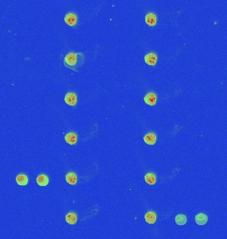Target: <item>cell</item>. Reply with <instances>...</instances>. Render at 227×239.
I'll return each instance as SVG.
<instances>
[{
    "label": "cell",
    "mask_w": 227,
    "mask_h": 239,
    "mask_svg": "<svg viewBox=\"0 0 227 239\" xmlns=\"http://www.w3.org/2000/svg\"><path fill=\"white\" fill-rule=\"evenodd\" d=\"M157 17L153 13H149L145 15V22L149 26H154L156 23Z\"/></svg>",
    "instance_id": "cell-9"
},
{
    "label": "cell",
    "mask_w": 227,
    "mask_h": 239,
    "mask_svg": "<svg viewBox=\"0 0 227 239\" xmlns=\"http://www.w3.org/2000/svg\"><path fill=\"white\" fill-rule=\"evenodd\" d=\"M77 96L72 92L67 93L65 97V103L69 106H74L77 103Z\"/></svg>",
    "instance_id": "cell-2"
},
{
    "label": "cell",
    "mask_w": 227,
    "mask_h": 239,
    "mask_svg": "<svg viewBox=\"0 0 227 239\" xmlns=\"http://www.w3.org/2000/svg\"><path fill=\"white\" fill-rule=\"evenodd\" d=\"M16 181L19 185H26L28 183V178L27 175L24 174H21L17 176Z\"/></svg>",
    "instance_id": "cell-14"
},
{
    "label": "cell",
    "mask_w": 227,
    "mask_h": 239,
    "mask_svg": "<svg viewBox=\"0 0 227 239\" xmlns=\"http://www.w3.org/2000/svg\"><path fill=\"white\" fill-rule=\"evenodd\" d=\"M208 217L204 213H199L195 216V221L199 225H204L207 223Z\"/></svg>",
    "instance_id": "cell-6"
},
{
    "label": "cell",
    "mask_w": 227,
    "mask_h": 239,
    "mask_svg": "<svg viewBox=\"0 0 227 239\" xmlns=\"http://www.w3.org/2000/svg\"><path fill=\"white\" fill-rule=\"evenodd\" d=\"M156 100H157V97L156 95H155L154 93L150 92L148 93L145 97H144V101L145 103L150 106H153L156 103Z\"/></svg>",
    "instance_id": "cell-3"
},
{
    "label": "cell",
    "mask_w": 227,
    "mask_h": 239,
    "mask_svg": "<svg viewBox=\"0 0 227 239\" xmlns=\"http://www.w3.org/2000/svg\"><path fill=\"white\" fill-rule=\"evenodd\" d=\"M65 219L66 223H68L69 224H74L77 223V216L74 212H70L66 215Z\"/></svg>",
    "instance_id": "cell-12"
},
{
    "label": "cell",
    "mask_w": 227,
    "mask_h": 239,
    "mask_svg": "<svg viewBox=\"0 0 227 239\" xmlns=\"http://www.w3.org/2000/svg\"><path fill=\"white\" fill-rule=\"evenodd\" d=\"M65 178L67 183L70 185H75L77 182V177L74 173H69L68 174L66 175Z\"/></svg>",
    "instance_id": "cell-11"
},
{
    "label": "cell",
    "mask_w": 227,
    "mask_h": 239,
    "mask_svg": "<svg viewBox=\"0 0 227 239\" xmlns=\"http://www.w3.org/2000/svg\"><path fill=\"white\" fill-rule=\"evenodd\" d=\"M175 223L179 226H183L187 223V217L184 215H178L175 217Z\"/></svg>",
    "instance_id": "cell-15"
},
{
    "label": "cell",
    "mask_w": 227,
    "mask_h": 239,
    "mask_svg": "<svg viewBox=\"0 0 227 239\" xmlns=\"http://www.w3.org/2000/svg\"><path fill=\"white\" fill-rule=\"evenodd\" d=\"M145 220L149 224H153L156 221V214L154 212H148L145 215Z\"/></svg>",
    "instance_id": "cell-10"
},
{
    "label": "cell",
    "mask_w": 227,
    "mask_h": 239,
    "mask_svg": "<svg viewBox=\"0 0 227 239\" xmlns=\"http://www.w3.org/2000/svg\"><path fill=\"white\" fill-rule=\"evenodd\" d=\"M37 183L39 186H46L48 183V178L45 175H40L37 178Z\"/></svg>",
    "instance_id": "cell-13"
},
{
    "label": "cell",
    "mask_w": 227,
    "mask_h": 239,
    "mask_svg": "<svg viewBox=\"0 0 227 239\" xmlns=\"http://www.w3.org/2000/svg\"><path fill=\"white\" fill-rule=\"evenodd\" d=\"M145 180L147 183L149 185H154L156 182V178L155 175L151 173H149V174H146L145 175Z\"/></svg>",
    "instance_id": "cell-16"
},
{
    "label": "cell",
    "mask_w": 227,
    "mask_h": 239,
    "mask_svg": "<svg viewBox=\"0 0 227 239\" xmlns=\"http://www.w3.org/2000/svg\"><path fill=\"white\" fill-rule=\"evenodd\" d=\"M82 55L81 53L70 52L65 57L64 59V65L69 69H72L77 72V66H79V57Z\"/></svg>",
    "instance_id": "cell-1"
},
{
    "label": "cell",
    "mask_w": 227,
    "mask_h": 239,
    "mask_svg": "<svg viewBox=\"0 0 227 239\" xmlns=\"http://www.w3.org/2000/svg\"><path fill=\"white\" fill-rule=\"evenodd\" d=\"M77 21V17L73 13H68L65 17V21L66 24L70 26H73L76 24Z\"/></svg>",
    "instance_id": "cell-4"
},
{
    "label": "cell",
    "mask_w": 227,
    "mask_h": 239,
    "mask_svg": "<svg viewBox=\"0 0 227 239\" xmlns=\"http://www.w3.org/2000/svg\"><path fill=\"white\" fill-rule=\"evenodd\" d=\"M145 63L151 66L154 65L157 62V56L154 53H149L145 56Z\"/></svg>",
    "instance_id": "cell-5"
},
{
    "label": "cell",
    "mask_w": 227,
    "mask_h": 239,
    "mask_svg": "<svg viewBox=\"0 0 227 239\" xmlns=\"http://www.w3.org/2000/svg\"><path fill=\"white\" fill-rule=\"evenodd\" d=\"M65 139L66 143H68L70 145H74L76 144V142H77V136L74 134V133L70 132L65 136Z\"/></svg>",
    "instance_id": "cell-8"
},
{
    "label": "cell",
    "mask_w": 227,
    "mask_h": 239,
    "mask_svg": "<svg viewBox=\"0 0 227 239\" xmlns=\"http://www.w3.org/2000/svg\"><path fill=\"white\" fill-rule=\"evenodd\" d=\"M144 140L147 144L150 145H154L155 142H156V136H155L153 133H149V134L144 136Z\"/></svg>",
    "instance_id": "cell-7"
}]
</instances>
